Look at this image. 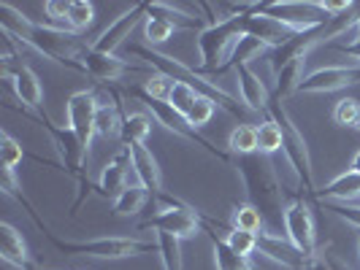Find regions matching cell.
<instances>
[{
	"label": "cell",
	"instance_id": "1",
	"mask_svg": "<svg viewBox=\"0 0 360 270\" xmlns=\"http://www.w3.org/2000/svg\"><path fill=\"white\" fill-rule=\"evenodd\" d=\"M0 14H6L0 19V30L3 33H11L25 46H30L33 52L49 57L57 65H65L71 71L84 73L82 57H84L90 43H84L79 33H73L68 27H54V25L33 22L22 11H17L11 3H0Z\"/></svg>",
	"mask_w": 360,
	"mask_h": 270
},
{
	"label": "cell",
	"instance_id": "2",
	"mask_svg": "<svg viewBox=\"0 0 360 270\" xmlns=\"http://www.w3.org/2000/svg\"><path fill=\"white\" fill-rule=\"evenodd\" d=\"M236 165L244 181L247 198L260 211L266 230L279 235V230H285V205H282V184L274 173L271 160L263 154H250V157H238Z\"/></svg>",
	"mask_w": 360,
	"mask_h": 270
},
{
	"label": "cell",
	"instance_id": "3",
	"mask_svg": "<svg viewBox=\"0 0 360 270\" xmlns=\"http://www.w3.org/2000/svg\"><path fill=\"white\" fill-rule=\"evenodd\" d=\"M130 52L136 54V57H141L146 60L149 65H158V71H165L171 73V76H176L179 81H187V84H193L200 95H206V97H212L217 106L222 108V111H228V114H233L238 116L241 114V106H238V100H236L231 92L225 90L222 84H217L212 81V76L209 73H200L195 68H190L187 62H181L176 57H165L160 52H152V49H146V46H139V43H130Z\"/></svg>",
	"mask_w": 360,
	"mask_h": 270
},
{
	"label": "cell",
	"instance_id": "4",
	"mask_svg": "<svg viewBox=\"0 0 360 270\" xmlns=\"http://www.w3.org/2000/svg\"><path fill=\"white\" fill-rule=\"evenodd\" d=\"M46 238L57 252L63 254H82V257H95V259H127L139 254L158 252V241L146 238H120V235H103V238H90V241H63L46 230Z\"/></svg>",
	"mask_w": 360,
	"mask_h": 270
},
{
	"label": "cell",
	"instance_id": "5",
	"mask_svg": "<svg viewBox=\"0 0 360 270\" xmlns=\"http://www.w3.org/2000/svg\"><path fill=\"white\" fill-rule=\"evenodd\" d=\"M266 116H269L271 122H276L279 130H282V151H285V157H288L290 168H292V173H295V179L301 187H307V192H317L314 189V176H311V157H309V146H307V138L301 135V130L298 125L292 122V116H290V111L285 108L282 100H276L274 95H271V103L266 108Z\"/></svg>",
	"mask_w": 360,
	"mask_h": 270
},
{
	"label": "cell",
	"instance_id": "6",
	"mask_svg": "<svg viewBox=\"0 0 360 270\" xmlns=\"http://www.w3.org/2000/svg\"><path fill=\"white\" fill-rule=\"evenodd\" d=\"M241 19L244 17H231L214 22V25H206V30L198 33V52H200V73H222L225 62L231 60L238 38L244 36L241 30Z\"/></svg>",
	"mask_w": 360,
	"mask_h": 270
},
{
	"label": "cell",
	"instance_id": "7",
	"mask_svg": "<svg viewBox=\"0 0 360 270\" xmlns=\"http://www.w3.org/2000/svg\"><path fill=\"white\" fill-rule=\"evenodd\" d=\"M285 238L290 246L301 254L304 268H317V262H320L317 227H314V214H311L307 200L292 198L285 205Z\"/></svg>",
	"mask_w": 360,
	"mask_h": 270
},
{
	"label": "cell",
	"instance_id": "8",
	"mask_svg": "<svg viewBox=\"0 0 360 270\" xmlns=\"http://www.w3.org/2000/svg\"><path fill=\"white\" fill-rule=\"evenodd\" d=\"M158 200L162 203V211L141 222L139 230H155L158 235H171L176 241H190L200 233V211L168 195H158Z\"/></svg>",
	"mask_w": 360,
	"mask_h": 270
},
{
	"label": "cell",
	"instance_id": "9",
	"mask_svg": "<svg viewBox=\"0 0 360 270\" xmlns=\"http://www.w3.org/2000/svg\"><path fill=\"white\" fill-rule=\"evenodd\" d=\"M130 95H136L141 103H144V108L149 111V116L158 122V125H162L168 133H174L176 138H181V141H187V144H198L203 146L212 157H217V160H228L222 151H217L214 146H212V141H206L200 133H195V130H190L187 127V122H184V116H179L174 108H171V103H162V100H155V97H149L141 87H136V90H130Z\"/></svg>",
	"mask_w": 360,
	"mask_h": 270
},
{
	"label": "cell",
	"instance_id": "10",
	"mask_svg": "<svg viewBox=\"0 0 360 270\" xmlns=\"http://www.w3.org/2000/svg\"><path fill=\"white\" fill-rule=\"evenodd\" d=\"M257 11L269 14V17L285 22L290 27H295L298 33H307L314 27H323L330 19L323 8L317 6V0H282V3H257Z\"/></svg>",
	"mask_w": 360,
	"mask_h": 270
},
{
	"label": "cell",
	"instance_id": "11",
	"mask_svg": "<svg viewBox=\"0 0 360 270\" xmlns=\"http://www.w3.org/2000/svg\"><path fill=\"white\" fill-rule=\"evenodd\" d=\"M38 122H44V127H46V133H49V138H52V144H54V149H57L63 165H65V170L79 181V187H90L87 170H84V160H87L90 154L84 151V146L79 144V138L71 133V127L54 125L52 119L44 116V114H38Z\"/></svg>",
	"mask_w": 360,
	"mask_h": 270
},
{
	"label": "cell",
	"instance_id": "12",
	"mask_svg": "<svg viewBox=\"0 0 360 270\" xmlns=\"http://www.w3.org/2000/svg\"><path fill=\"white\" fill-rule=\"evenodd\" d=\"M98 95L92 90H79L73 92L65 103V116H68V127L79 138V144L84 146V151L90 154L92 138H95V116H98Z\"/></svg>",
	"mask_w": 360,
	"mask_h": 270
},
{
	"label": "cell",
	"instance_id": "13",
	"mask_svg": "<svg viewBox=\"0 0 360 270\" xmlns=\"http://www.w3.org/2000/svg\"><path fill=\"white\" fill-rule=\"evenodd\" d=\"M241 30H244V36L257 38L269 52H276V49L288 46L295 36H301L295 27H290V25H285V22H279V19L269 17V14H263V11H257V8L250 11V14H244V19H241Z\"/></svg>",
	"mask_w": 360,
	"mask_h": 270
},
{
	"label": "cell",
	"instance_id": "14",
	"mask_svg": "<svg viewBox=\"0 0 360 270\" xmlns=\"http://www.w3.org/2000/svg\"><path fill=\"white\" fill-rule=\"evenodd\" d=\"M360 84V65H325L304 76L298 92L304 95H328Z\"/></svg>",
	"mask_w": 360,
	"mask_h": 270
},
{
	"label": "cell",
	"instance_id": "15",
	"mask_svg": "<svg viewBox=\"0 0 360 270\" xmlns=\"http://www.w3.org/2000/svg\"><path fill=\"white\" fill-rule=\"evenodd\" d=\"M144 14H146V3H136L133 8H127L125 14H120V17L114 19L106 30L92 41L90 46L95 49V52L117 54V49H120L127 38H130V33L136 30V25H139L141 19H146Z\"/></svg>",
	"mask_w": 360,
	"mask_h": 270
},
{
	"label": "cell",
	"instance_id": "16",
	"mask_svg": "<svg viewBox=\"0 0 360 270\" xmlns=\"http://www.w3.org/2000/svg\"><path fill=\"white\" fill-rule=\"evenodd\" d=\"M130 170H133V160H130V149L122 146L111 162H106V168L101 170V176L95 181V189H98V195L101 198H108V200H117L122 192H125L127 187V176H130Z\"/></svg>",
	"mask_w": 360,
	"mask_h": 270
},
{
	"label": "cell",
	"instance_id": "17",
	"mask_svg": "<svg viewBox=\"0 0 360 270\" xmlns=\"http://www.w3.org/2000/svg\"><path fill=\"white\" fill-rule=\"evenodd\" d=\"M3 81L14 90L19 100H22V106H27L30 111H41L44 106V87H41V81H38V76L33 68H27V65H17L14 71L6 65L3 68Z\"/></svg>",
	"mask_w": 360,
	"mask_h": 270
},
{
	"label": "cell",
	"instance_id": "18",
	"mask_svg": "<svg viewBox=\"0 0 360 270\" xmlns=\"http://www.w3.org/2000/svg\"><path fill=\"white\" fill-rule=\"evenodd\" d=\"M82 68H84V73H87L90 79H95V81H120L122 76L136 71V65L120 60L117 54L95 52L92 46H87V52L82 57Z\"/></svg>",
	"mask_w": 360,
	"mask_h": 270
},
{
	"label": "cell",
	"instance_id": "19",
	"mask_svg": "<svg viewBox=\"0 0 360 270\" xmlns=\"http://www.w3.org/2000/svg\"><path fill=\"white\" fill-rule=\"evenodd\" d=\"M236 87H238V100L244 103V108L266 114V108H269L271 95H274V92L266 87V81H263L250 65L236 68Z\"/></svg>",
	"mask_w": 360,
	"mask_h": 270
},
{
	"label": "cell",
	"instance_id": "20",
	"mask_svg": "<svg viewBox=\"0 0 360 270\" xmlns=\"http://www.w3.org/2000/svg\"><path fill=\"white\" fill-rule=\"evenodd\" d=\"M127 149H130L133 173H136L139 187H144L152 198L162 195V173H160V165H158V160H155V154H152V149H149L146 144L127 146Z\"/></svg>",
	"mask_w": 360,
	"mask_h": 270
},
{
	"label": "cell",
	"instance_id": "21",
	"mask_svg": "<svg viewBox=\"0 0 360 270\" xmlns=\"http://www.w3.org/2000/svg\"><path fill=\"white\" fill-rule=\"evenodd\" d=\"M200 224H206V233H209V238H212V252H214L217 270H260L252 259H247V257L236 254L233 249L225 243V238H222V235H217L214 224L209 222V216L200 214Z\"/></svg>",
	"mask_w": 360,
	"mask_h": 270
},
{
	"label": "cell",
	"instance_id": "22",
	"mask_svg": "<svg viewBox=\"0 0 360 270\" xmlns=\"http://www.w3.org/2000/svg\"><path fill=\"white\" fill-rule=\"evenodd\" d=\"M0 257L6 265H14L19 270H27L33 262H30V252H27V243L14 224L3 222L0 224Z\"/></svg>",
	"mask_w": 360,
	"mask_h": 270
},
{
	"label": "cell",
	"instance_id": "23",
	"mask_svg": "<svg viewBox=\"0 0 360 270\" xmlns=\"http://www.w3.org/2000/svg\"><path fill=\"white\" fill-rule=\"evenodd\" d=\"M317 200H336V203H349V200L360 198V176L355 170H344L336 179H330L325 187L314 192Z\"/></svg>",
	"mask_w": 360,
	"mask_h": 270
},
{
	"label": "cell",
	"instance_id": "24",
	"mask_svg": "<svg viewBox=\"0 0 360 270\" xmlns=\"http://www.w3.org/2000/svg\"><path fill=\"white\" fill-rule=\"evenodd\" d=\"M114 103H101L98 108V116H95V135L98 138H120L122 135V119H125V111L120 103V95L111 92Z\"/></svg>",
	"mask_w": 360,
	"mask_h": 270
},
{
	"label": "cell",
	"instance_id": "25",
	"mask_svg": "<svg viewBox=\"0 0 360 270\" xmlns=\"http://www.w3.org/2000/svg\"><path fill=\"white\" fill-rule=\"evenodd\" d=\"M304 65H307V60H292V62L274 71V90L271 92L276 100L285 103L292 92H298L301 81H304Z\"/></svg>",
	"mask_w": 360,
	"mask_h": 270
},
{
	"label": "cell",
	"instance_id": "26",
	"mask_svg": "<svg viewBox=\"0 0 360 270\" xmlns=\"http://www.w3.org/2000/svg\"><path fill=\"white\" fill-rule=\"evenodd\" d=\"M149 133H152V116L149 114H141V111L125 114V119H122V135H120L122 144L125 146L146 144Z\"/></svg>",
	"mask_w": 360,
	"mask_h": 270
},
{
	"label": "cell",
	"instance_id": "27",
	"mask_svg": "<svg viewBox=\"0 0 360 270\" xmlns=\"http://www.w3.org/2000/svg\"><path fill=\"white\" fill-rule=\"evenodd\" d=\"M149 198H152V195L146 192L144 187L130 184L125 192L114 200V216H120V219H130V216H136L146 205V200Z\"/></svg>",
	"mask_w": 360,
	"mask_h": 270
},
{
	"label": "cell",
	"instance_id": "28",
	"mask_svg": "<svg viewBox=\"0 0 360 270\" xmlns=\"http://www.w3.org/2000/svg\"><path fill=\"white\" fill-rule=\"evenodd\" d=\"M228 149L238 157L257 154V125H236L228 135Z\"/></svg>",
	"mask_w": 360,
	"mask_h": 270
},
{
	"label": "cell",
	"instance_id": "29",
	"mask_svg": "<svg viewBox=\"0 0 360 270\" xmlns=\"http://www.w3.org/2000/svg\"><path fill=\"white\" fill-rule=\"evenodd\" d=\"M231 227L257 235L266 227V222H263V216H260V211L255 208L252 203H236L233 211H231Z\"/></svg>",
	"mask_w": 360,
	"mask_h": 270
},
{
	"label": "cell",
	"instance_id": "30",
	"mask_svg": "<svg viewBox=\"0 0 360 270\" xmlns=\"http://www.w3.org/2000/svg\"><path fill=\"white\" fill-rule=\"evenodd\" d=\"M282 130L276 122H260L257 125V154H263V157H274L276 151H282Z\"/></svg>",
	"mask_w": 360,
	"mask_h": 270
},
{
	"label": "cell",
	"instance_id": "31",
	"mask_svg": "<svg viewBox=\"0 0 360 270\" xmlns=\"http://www.w3.org/2000/svg\"><path fill=\"white\" fill-rule=\"evenodd\" d=\"M222 233H225L222 235V238H225V243H228L236 254H241V257L252 259V254L260 252V241H257V235L255 233H244V230H236V227H225Z\"/></svg>",
	"mask_w": 360,
	"mask_h": 270
},
{
	"label": "cell",
	"instance_id": "32",
	"mask_svg": "<svg viewBox=\"0 0 360 270\" xmlns=\"http://www.w3.org/2000/svg\"><path fill=\"white\" fill-rule=\"evenodd\" d=\"M174 87H176V76H171V73H165V71L152 73L144 84H141V90H144L149 97L162 100V103H168V100H171V92H174Z\"/></svg>",
	"mask_w": 360,
	"mask_h": 270
},
{
	"label": "cell",
	"instance_id": "33",
	"mask_svg": "<svg viewBox=\"0 0 360 270\" xmlns=\"http://www.w3.org/2000/svg\"><path fill=\"white\" fill-rule=\"evenodd\" d=\"M158 254L165 270H184V259H181V241L171 238V235H158Z\"/></svg>",
	"mask_w": 360,
	"mask_h": 270
},
{
	"label": "cell",
	"instance_id": "34",
	"mask_svg": "<svg viewBox=\"0 0 360 270\" xmlns=\"http://www.w3.org/2000/svg\"><path fill=\"white\" fill-rule=\"evenodd\" d=\"M176 33V25H171L168 19L155 17V14H146L144 19V41L149 46H160L168 38Z\"/></svg>",
	"mask_w": 360,
	"mask_h": 270
},
{
	"label": "cell",
	"instance_id": "35",
	"mask_svg": "<svg viewBox=\"0 0 360 270\" xmlns=\"http://www.w3.org/2000/svg\"><path fill=\"white\" fill-rule=\"evenodd\" d=\"M198 97H200V92L193 87V84H187V81H179L176 79V87H174V92H171V108L179 114V116H184L187 119V114L193 111V106L198 103Z\"/></svg>",
	"mask_w": 360,
	"mask_h": 270
},
{
	"label": "cell",
	"instance_id": "36",
	"mask_svg": "<svg viewBox=\"0 0 360 270\" xmlns=\"http://www.w3.org/2000/svg\"><path fill=\"white\" fill-rule=\"evenodd\" d=\"M92 22H95V6L87 0H73L71 14H68V30L82 36L84 30H90Z\"/></svg>",
	"mask_w": 360,
	"mask_h": 270
},
{
	"label": "cell",
	"instance_id": "37",
	"mask_svg": "<svg viewBox=\"0 0 360 270\" xmlns=\"http://www.w3.org/2000/svg\"><path fill=\"white\" fill-rule=\"evenodd\" d=\"M214 114H217V103L212 100V97L200 95L198 103L193 106V111L187 114V119H184V122H187V127H190V130H195V133H198L200 127L212 122V116H214Z\"/></svg>",
	"mask_w": 360,
	"mask_h": 270
},
{
	"label": "cell",
	"instance_id": "38",
	"mask_svg": "<svg viewBox=\"0 0 360 270\" xmlns=\"http://www.w3.org/2000/svg\"><path fill=\"white\" fill-rule=\"evenodd\" d=\"M22 160H25L22 144H19L17 138H11L8 133H0V162H3V168L14 170L17 165H22Z\"/></svg>",
	"mask_w": 360,
	"mask_h": 270
},
{
	"label": "cell",
	"instance_id": "39",
	"mask_svg": "<svg viewBox=\"0 0 360 270\" xmlns=\"http://www.w3.org/2000/svg\"><path fill=\"white\" fill-rule=\"evenodd\" d=\"M358 114H360L358 97H342V100L333 106V122L339 127H355Z\"/></svg>",
	"mask_w": 360,
	"mask_h": 270
},
{
	"label": "cell",
	"instance_id": "40",
	"mask_svg": "<svg viewBox=\"0 0 360 270\" xmlns=\"http://www.w3.org/2000/svg\"><path fill=\"white\" fill-rule=\"evenodd\" d=\"M44 11H46V17L52 19L54 25H65V27H68L71 3H65V0H46V3H44Z\"/></svg>",
	"mask_w": 360,
	"mask_h": 270
},
{
	"label": "cell",
	"instance_id": "41",
	"mask_svg": "<svg viewBox=\"0 0 360 270\" xmlns=\"http://www.w3.org/2000/svg\"><path fill=\"white\" fill-rule=\"evenodd\" d=\"M328 211L333 216H339L342 222H347L349 227L360 230V205H347V203H336V205H328Z\"/></svg>",
	"mask_w": 360,
	"mask_h": 270
},
{
	"label": "cell",
	"instance_id": "42",
	"mask_svg": "<svg viewBox=\"0 0 360 270\" xmlns=\"http://www.w3.org/2000/svg\"><path fill=\"white\" fill-rule=\"evenodd\" d=\"M336 49L347 57L355 60V65H360V41H349V43H336Z\"/></svg>",
	"mask_w": 360,
	"mask_h": 270
},
{
	"label": "cell",
	"instance_id": "43",
	"mask_svg": "<svg viewBox=\"0 0 360 270\" xmlns=\"http://www.w3.org/2000/svg\"><path fill=\"white\" fill-rule=\"evenodd\" d=\"M349 170H355L360 176V149L355 151V157H352V162H349Z\"/></svg>",
	"mask_w": 360,
	"mask_h": 270
},
{
	"label": "cell",
	"instance_id": "44",
	"mask_svg": "<svg viewBox=\"0 0 360 270\" xmlns=\"http://www.w3.org/2000/svg\"><path fill=\"white\" fill-rule=\"evenodd\" d=\"M352 41H360V14H358V27H355V38Z\"/></svg>",
	"mask_w": 360,
	"mask_h": 270
},
{
	"label": "cell",
	"instance_id": "45",
	"mask_svg": "<svg viewBox=\"0 0 360 270\" xmlns=\"http://www.w3.org/2000/svg\"><path fill=\"white\" fill-rule=\"evenodd\" d=\"M355 130L360 133V114H358V119H355Z\"/></svg>",
	"mask_w": 360,
	"mask_h": 270
},
{
	"label": "cell",
	"instance_id": "46",
	"mask_svg": "<svg viewBox=\"0 0 360 270\" xmlns=\"http://www.w3.org/2000/svg\"><path fill=\"white\" fill-rule=\"evenodd\" d=\"M27 270H46V268H38V265H30Z\"/></svg>",
	"mask_w": 360,
	"mask_h": 270
},
{
	"label": "cell",
	"instance_id": "47",
	"mask_svg": "<svg viewBox=\"0 0 360 270\" xmlns=\"http://www.w3.org/2000/svg\"><path fill=\"white\" fill-rule=\"evenodd\" d=\"M358 254H360V230H358Z\"/></svg>",
	"mask_w": 360,
	"mask_h": 270
}]
</instances>
